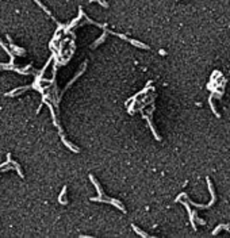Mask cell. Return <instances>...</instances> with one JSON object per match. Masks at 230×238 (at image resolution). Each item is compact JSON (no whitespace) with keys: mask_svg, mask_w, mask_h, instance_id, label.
Listing matches in <instances>:
<instances>
[{"mask_svg":"<svg viewBox=\"0 0 230 238\" xmlns=\"http://www.w3.org/2000/svg\"><path fill=\"white\" fill-rule=\"evenodd\" d=\"M90 178H91V181H92V183L95 184V187H96V189H98V192H99V198H92V199H91L92 202H106V203H113L115 207L121 208V210L123 211V213H126V208H125L123 206H122V203H121V202H118V200H115V199H107V198H104V196H103L102 187L99 185V183L95 180V177L92 176V174H90Z\"/></svg>","mask_w":230,"mask_h":238,"instance_id":"6da1fadb","label":"cell"},{"mask_svg":"<svg viewBox=\"0 0 230 238\" xmlns=\"http://www.w3.org/2000/svg\"><path fill=\"white\" fill-rule=\"evenodd\" d=\"M30 88L29 85H26V87H22V88H15L14 91H11L10 94H6V96H15L16 94L19 95V94H22V92H24V91H27V89Z\"/></svg>","mask_w":230,"mask_h":238,"instance_id":"7a4b0ae2","label":"cell"},{"mask_svg":"<svg viewBox=\"0 0 230 238\" xmlns=\"http://www.w3.org/2000/svg\"><path fill=\"white\" fill-rule=\"evenodd\" d=\"M7 161H8L10 164H12V165H14V168H15V169L18 170V173H19V176H20V177H23V172H22V169H20L19 164L15 162V161H11V156H10V154H7Z\"/></svg>","mask_w":230,"mask_h":238,"instance_id":"3957f363","label":"cell"},{"mask_svg":"<svg viewBox=\"0 0 230 238\" xmlns=\"http://www.w3.org/2000/svg\"><path fill=\"white\" fill-rule=\"evenodd\" d=\"M10 46H11V49H12L15 53H19V55H24V53H26V50L24 49H22V47H18V46H15L14 43H10Z\"/></svg>","mask_w":230,"mask_h":238,"instance_id":"277c9868","label":"cell"},{"mask_svg":"<svg viewBox=\"0 0 230 238\" xmlns=\"http://www.w3.org/2000/svg\"><path fill=\"white\" fill-rule=\"evenodd\" d=\"M61 137H62V142H64V143L66 145V146H68V148L70 149V150H72V152H75V153H79V149H77V148H75V146H73L72 143H69L68 141H66V139L64 138V135H62V134H61Z\"/></svg>","mask_w":230,"mask_h":238,"instance_id":"5b68a950","label":"cell"},{"mask_svg":"<svg viewBox=\"0 0 230 238\" xmlns=\"http://www.w3.org/2000/svg\"><path fill=\"white\" fill-rule=\"evenodd\" d=\"M107 33H108V31H107V30H106V31H104V33H103V35H102V37H100V38H99L98 41H96V42H95V43H94V46H92V47H96V46H99V45H100V43H102V42H103V41H104V39H106V37H107Z\"/></svg>","mask_w":230,"mask_h":238,"instance_id":"8992f818","label":"cell"},{"mask_svg":"<svg viewBox=\"0 0 230 238\" xmlns=\"http://www.w3.org/2000/svg\"><path fill=\"white\" fill-rule=\"evenodd\" d=\"M221 229H226V230H229V231H230V226H229V225H219V226H217V227L214 229V231H213V236H215V234H217L218 231H219Z\"/></svg>","mask_w":230,"mask_h":238,"instance_id":"52a82bcc","label":"cell"},{"mask_svg":"<svg viewBox=\"0 0 230 238\" xmlns=\"http://www.w3.org/2000/svg\"><path fill=\"white\" fill-rule=\"evenodd\" d=\"M65 192H66V187L62 188V191H61V193H60V196H58V200H60V203H62V204H66V203H68L66 200H64V195H65Z\"/></svg>","mask_w":230,"mask_h":238,"instance_id":"ba28073f","label":"cell"},{"mask_svg":"<svg viewBox=\"0 0 230 238\" xmlns=\"http://www.w3.org/2000/svg\"><path fill=\"white\" fill-rule=\"evenodd\" d=\"M131 227H133V229H134V230H135V233H137V234H139V236H142V237H146V238H148V237H149V236H148V234H146V233H144V231H141V230H139L138 227H137V226H135V225H131Z\"/></svg>","mask_w":230,"mask_h":238,"instance_id":"9c48e42d","label":"cell"},{"mask_svg":"<svg viewBox=\"0 0 230 238\" xmlns=\"http://www.w3.org/2000/svg\"><path fill=\"white\" fill-rule=\"evenodd\" d=\"M34 2H35V3H37V4H38V6L41 7V8H42V10H43V11H45V12H47V14H50V11H47V8H46V7H45V6H43V4H42V3H41V2H39V0H34Z\"/></svg>","mask_w":230,"mask_h":238,"instance_id":"30bf717a","label":"cell"},{"mask_svg":"<svg viewBox=\"0 0 230 238\" xmlns=\"http://www.w3.org/2000/svg\"><path fill=\"white\" fill-rule=\"evenodd\" d=\"M92 2H99L100 4H102L103 7H106V8H107V7H108V4H107L106 2H103V0H90V3H92Z\"/></svg>","mask_w":230,"mask_h":238,"instance_id":"8fae6325","label":"cell"}]
</instances>
